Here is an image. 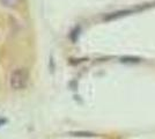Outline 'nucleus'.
Segmentation results:
<instances>
[{"label": "nucleus", "mask_w": 155, "mask_h": 139, "mask_svg": "<svg viewBox=\"0 0 155 139\" xmlns=\"http://www.w3.org/2000/svg\"><path fill=\"white\" fill-rule=\"evenodd\" d=\"M140 58L139 57H134V56H124L120 58L122 63H127V64H136V63H140Z\"/></svg>", "instance_id": "20e7f679"}, {"label": "nucleus", "mask_w": 155, "mask_h": 139, "mask_svg": "<svg viewBox=\"0 0 155 139\" xmlns=\"http://www.w3.org/2000/svg\"><path fill=\"white\" fill-rule=\"evenodd\" d=\"M133 13L132 9H123V11H118V12H114V13L109 14L104 18V20H115V19H119V18H123L125 15H129V14Z\"/></svg>", "instance_id": "f03ea898"}, {"label": "nucleus", "mask_w": 155, "mask_h": 139, "mask_svg": "<svg viewBox=\"0 0 155 139\" xmlns=\"http://www.w3.org/2000/svg\"><path fill=\"white\" fill-rule=\"evenodd\" d=\"M0 4L7 8H16L20 5V0H0Z\"/></svg>", "instance_id": "7ed1b4c3"}, {"label": "nucleus", "mask_w": 155, "mask_h": 139, "mask_svg": "<svg viewBox=\"0 0 155 139\" xmlns=\"http://www.w3.org/2000/svg\"><path fill=\"white\" fill-rule=\"evenodd\" d=\"M29 82V72L27 68L18 67L9 75V86L14 91L25 89Z\"/></svg>", "instance_id": "f257e3e1"}, {"label": "nucleus", "mask_w": 155, "mask_h": 139, "mask_svg": "<svg viewBox=\"0 0 155 139\" xmlns=\"http://www.w3.org/2000/svg\"><path fill=\"white\" fill-rule=\"evenodd\" d=\"M72 136H79V137H94L95 133L91 132H72Z\"/></svg>", "instance_id": "39448f33"}]
</instances>
